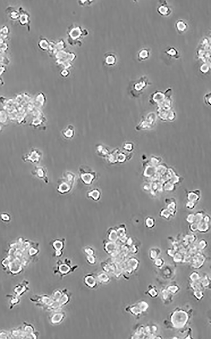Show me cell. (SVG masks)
<instances>
[{"label": "cell", "instance_id": "277c9868", "mask_svg": "<svg viewBox=\"0 0 211 339\" xmlns=\"http://www.w3.org/2000/svg\"><path fill=\"white\" fill-rule=\"evenodd\" d=\"M161 299L166 304L167 303L170 304V303L172 302L174 295L167 291L166 288H163L161 290Z\"/></svg>", "mask_w": 211, "mask_h": 339}, {"label": "cell", "instance_id": "6da1fadb", "mask_svg": "<svg viewBox=\"0 0 211 339\" xmlns=\"http://www.w3.org/2000/svg\"><path fill=\"white\" fill-rule=\"evenodd\" d=\"M189 314L183 309H176L171 314L170 321L172 326L177 329H183L188 322Z\"/></svg>", "mask_w": 211, "mask_h": 339}, {"label": "cell", "instance_id": "d4e9b609", "mask_svg": "<svg viewBox=\"0 0 211 339\" xmlns=\"http://www.w3.org/2000/svg\"><path fill=\"white\" fill-rule=\"evenodd\" d=\"M88 261L91 263H94V259L92 256H88Z\"/></svg>", "mask_w": 211, "mask_h": 339}, {"label": "cell", "instance_id": "9a60e30c", "mask_svg": "<svg viewBox=\"0 0 211 339\" xmlns=\"http://www.w3.org/2000/svg\"><path fill=\"white\" fill-rule=\"evenodd\" d=\"M191 286L194 291H203V289L204 288L199 281L196 282H192L191 284Z\"/></svg>", "mask_w": 211, "mask_h": 339}, {"label": "cell", "instance_id": "7402d4cb", "mask_svg": "<svg viewBox=\"0 0 211 339\" xmlns=\"http://www.w3.org/2000/svg\"><path fill=\"white\" fill-rule=\"evenodd\" d=\"M109 277H108V276H107L106 274H100V275H99V278H98V279H99V280H100V281H102V282H107V281H108V280H109Z\"/></svg>", "mask_w": 211, "mask_h": 339}, {"label": "cell", "instance_id": "2e32d148", "mask_svg": "<svg viewBox=\"0 0 211 339\" xmlns=\"http://www.w3.org/2000/svg\"><path fill=\"white\" fill-rule=\"evenodd\" d=\"M160 253L161 252L159 249H151L149 253L150 259L153 260H155L158 258Z\"/></svg>", "mask_w": 211, "mask_h": 339}, {"label": "cell", "instance_id": "52a82bcc", "mask_svg": "<svg viewBox=\"0 0 211 339\" xmlns=\"http://www.w3.org/2000/svg\"><path fill=\"white\" fill-rule=\"evenodd\" d=\"M94 175H92V173H89L87 172L85 174H81V179L82 180V182L87 185H89L92 182L94 179Z\"/></svg>", "mask_w": 211, "mask_h": 339}, {"label": "cell", "instance_id": "30bf717a", "mask_svg": "<svg viewBox=\"0 0 211 339\" xmlns=\"http://www.w3.org/2000/svg\"><path fill=\"white\" fill-rule=\"evenodd\" d=\"M147 293L149 296L153 299L157 298L159 295V293L157 288L155 286L152 285L149 286Z\"/></svg>", "mask_w": 211, "mask_h": 339}, {"label": "cell", "instance_id": "7a4b0ae2", "mask_svg": "<svg viewBox=\"0 0 211 339\" xmlns=\"http://www.w3.org/2000/svg\"><path fill=\"white\" fill-rule=\"evenodd\" d=\"M160 5L157 7V12L160 15L163 17H167L172 12L171 8L168 6L167 1H159Z\"/></svg>", "mask_w": 211, "mask_h": 339}, {"label": "cell", "instance_id": "cb8c5ba5", "mask_svg": "<svg viewBox=\"0 0 211 339\" xmlns=\"http://www.w3.org/2000/svg\"><path fill=\"white\" fill-rule=\"evenodd\" d=\"M210 93H209L207 95L205 96L204 100L205 101V102L207 104H208V105H210Z\"/></svg>", "mask_w": 211, "mask_h": 339}, {"label": "cell", "instance_id": "ac0fdd59", "mask_svg": "<svg viewBox=\"0 0 211 339\" xmlns=\"http://www.w3.org/2000/svg\"><path fill=\"white\" fill-rule=\"evenodd\" d=\"M189 278L192 282H196V281H199L200 280L201 277H200V274L197 272L194 271L190 274Z\"/></svg>", "mask_w": 211, "mask_h": 339}, {"label": "cell", "instance_id": "7c38bea8", "mask_svg": "<svg viewBox=\"0 0 211 339\" xmlns=\"http://www.w3.org/2000/svg\"><path fill=\"white\" fill-rule=\"evenodd\" d=\"M89 198L94 201H97L100 198V193L98 189H93L88 194Z\"/></svg>", "mask_w": 211, "mask_h": 339}, {"label": "cell", "instance_id": "8fae6325", "mask_svg": "<svg viewBox=\"0 0 211 339\" xmlns=\"http://www.w3.org/2000/svg\"><path fill=\"white\" fill-rule=\"evenodd\" d=\"M166 289L167 291L170 292L171 294L172 295H175V294H178L179 291L180 290V288L179 286L178 285L176 284H173V285H169Z\"/></svg>", "mask_w": 211, "mask_h": 339}, {"label": "cell", "instance_id": "4fadbf2b", "mask_svg": "<svg viewBox=\"0 0 211 339\" xmlns=\"http://www.w3.org/2000/svg\"><path fill=\"white\" fill-rule=\"evenodd\" d=\"M199 281L204 288L208 287L210 285V280L209 277L206 274H205L202 277H201Z\"/></svg>", "mask_w": 211, "mask_h": 339}, {"label": "cell", "instance_id": "ba28073f", "mask_svg": "<svg viewBox=\"0 0 211 339\" xmlns=\"http://www.w3.org/2000/svg\"><path fill=\"white\" fill-rule=\"evenodd\" d=\"M198 258H194L193 260V261H192V266L195 269H200L201 267L203 266L204 263L205 259H204V257L200 256V258L199 257H198Z\"/></svg>", "mask_w": 211, "mask_h": 339}, {"label": "cell", "instance_id": "5b68a950", "mask_svg": "<svg viewBox=\"0 0 211 339\" xmlns=\"http://www.w3.org/2000/svg\"><path fill=\"white\" fill-rule=\"evenodd\" d=\"M150 56V51L149 49L143 48L138 52L137 57L140 61L146 60L149 58Z\"/></svg>", "mask_w": 211, "mask_h": 339}, {"label": "cell", "instance_id": "3957f363", "mask_svg": "<svg viewBox=\"0 0 211 339\" xmlns=\"http://www.w3.org/2000/svg\"><path fill=\"white\" fill-rule=\"evenodd\" d=\"M175 28L179 34H183L188 29V26L185 21L183 20H179L176 21L175 24Z\"/></svg>", "mask_w": 211, "mask_h": 339}, {"label": "cell", "instance_id": "e0dca14e", "mask_svg": "<svg viewBox=\"0 0 211 339\" xmlns=\"http://www.w3.org/2000/svg\"><path fill=\"white\" fill-rule=\"evenodd\" d=\"M164 264H165V262H164V259H162V258H159V257L156 259L154 261V265L158 269H161V268H163Z\"/></svg>", "mask_w": 211, "mask_h": 339}, {"label": "cell", "instance_id": "5bb4252c", "mask_svg": "<svg viewBox=\"0 0 211 339\" xmlns=\"http://www.w3.org/2000/svg\"><path fill=\"white\" fill-rule=\"evenodd\" d=\"M138 307L141 310L142 313H145L147 310L149 308V306L148 303L145 301H141L136 303Z\"/></svg>", "mask_w": 211, "mask_h": 339}, {"label": "cell", "instance_id": "d6986e66", "mask_svg": "<svg viewBox=\"0 0 211 339\" xmlns=\"http://www.w3.org/2000/svg\"><path fill=\"white\" fill-rule=\"evenodd\" d=\"M63 315L61 314H56L53 317L52 319V322L54 324H57L60 321H61L63 319Z\"/></svg>", "mask_w": 211, "mask_h": 339}, {"label": "cell", "instance_id": "9c48e42d", "mask_svg": "<svg viewBox=\"0 0 211 339\" xmlns=\"http://www.w3.org/2000/svg\"><path fill=\"white\" fill-rule=\"evenodd\" d=\"M129 312L131 315L135 316H139L143 313L136 304L130 307L129 308Z\"/></svg>", "mask_w": 211, "mask_h": 339}, {"label": "cell", "instance_id": "603a6c76", "mask_svg": "<svg viewBox=\"0 0 211 339\" xmlns=\"http://www.w3.org/2000/svg\"><path fill=\"white\" fill-rule=\"evenodd\" d=\"M182 257L180 254H176V255H174V260L175 263H180L183 261V258H179V257Z\"/></svg>", "mask_w": 211, "mask_h": 339}, {"label": "cell", "instance_id": "ffe728a7", "mask_svg": "<svg viewBox=\"0 0 211 339\" xmlns=\"http://www.w3.org/2000/svg\"><path fill=\"white\" fill-rule=\"evenodd\" d=\"M85 281L87 285L90 287H93L95 284V280L92 276L87 277Z\"/></svg>", "mask_w": 211, "mask_h": 339}, {"label": "cell", "instance_id": "8992f818", "mask_svg": "<svg viewBox=\"0 0 211 339\" xmlns=\"http://www.w3.org/2000/svg\"><path fill=\"white\" fill-rule=\"evenodd\" d=\"M165 54H167L168 56L171 58H174L175 59H178L180 57V53L179 51L175 48L174 47H169L167 48L165 51Z\"/></svg>", "mask_w": 211, "mask_h": 339}, {"label": "cell", "instance_id": "44dd1931", "mask_svg": "<svg viewBox=\"0 0 211 339\" xmlns=\"http://www.w3.org/2000/svg\"><path fill=\"white\" fill-rule=\"evenodd\" d=\"M193 294H194V296L198 300L200 301L204 298V294L203 291H194Z\"/></svg>", "mask_w": 211, "mask_h": 339}]
</instances>
